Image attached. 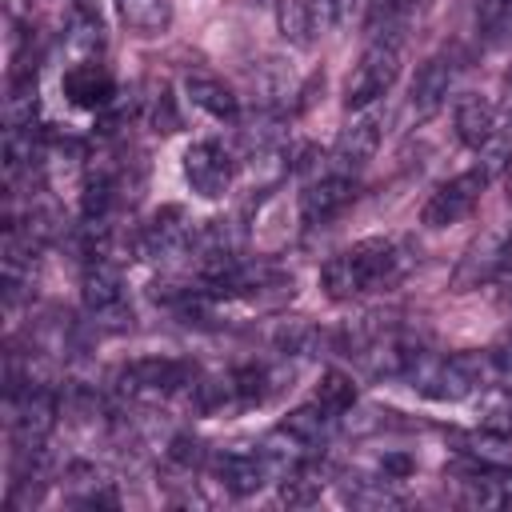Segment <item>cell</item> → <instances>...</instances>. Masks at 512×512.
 Returning a JSON list of instances; mask_svg holds the SVG:
<instances>
[{
  "instance_id": "1",
  "label": "cell",
  "mask_w": 512,
  "mask_h": 512,
  "mask_svg": "<svg viewBox=\"0 0 512 512\" xmlns=\"http://www.w3.org/2000/svg\"><path fill=\"white\" fill-rule=\"evenodd\" d=\"M400 276H404V252L384 236H368V240H356L352 248L336 252L332 260H324L320 288L328 300H352L364 292H380V288L396 284Z\"/></svg>"
},
{
  "instance_id": "2",
  "label": "cell",
  "mask_w": 512,
  "mask_h": 512,
  "mask_svg": "<svg viewBox=\"0 0 512 512\" xmlns=\"http://www.w3.org/2000/svg\"><path fill=\"white\" fill-rule=\"evenodd\" d=\"M404 380L428 396V400H440V404H456V400H468L476 388H480V364L476 356H436V352H416L412 364L404 368Z\"/></svg>"
},
{
  "instance_id": "3",
  "label": "cell",
  "mask_w": 512,
  "mask_h": 512,
  "mask_svg": "<svg viewBox=\"0 0 512 512\" xmlns=\"http://www.w3.org/2000/svg\"><path fill=\"white\" fill-rule=\"evenodd\" d=\"M400 76V36H372L344 80V108L368 112Z\"/></svg>"
},
{
  "instance_id": "4",
  "label": "cell",
  "mask_w": 512,
  "mask_h": 512,
  "mask_svg": "<svg viewBox=\"0 0 512 512\" xmlns=\"http://www.w3.org/2000/svg\"><path fill=\"white\" fill-rule=\"evenodd\" d=\"M80 300H84L92 324H100V328L120 332V328L132 324V308H128V296H124L120 260H108V256H92V260H84Z\"/></svg>"
},
{
  "instance_id": "5",
  "label": "cell",
  "mask_w": 512,
  "mask_h": 512,
  "mask_svg": "<svg viewBox=\"0 0 512 512\" xmlns=\"http://www.w3.org/2000/svg\"><path fill=\"white\" fill-rule=\"evenodd\" d=\"M116 384H120L124 396L156 404V400H168V396L192 388L196 384V368L188 360H172V356H140V360L120 368Z\"/></svg>"
},
{
  "instance_id": "6",
  "label": "cell",
  "mask_w": 512,
  "mask_h": 512,
  "mask_svg": "<svg viewBox=\"0 0 512 512\" xmlns=\"http://www.w3.org/2000/svg\"><path fill=\"white\" fill-rule=\"evenodd\" d=\"M60 416V396L48 384H24L16 396H8V428H12V444L16 452L28 448H44L48 432L56 428Z\"/></svg>"
},
{
  "instance_id": "7",
  "label": "cell",
  "mask_w": 512,
  "mask_h": 512,
  "mask_svg": "<svg viewBox=\"0 0 512 512\" xmlns=\"http://www.w3.org/2000/svg\"><path fill=\"white\" fill-rule=\"evenodd\" d=\"M192 244L196 232L180 208H160L144 228H136V260H152V264H176L184 256L192 260Z\"/></svg>"
},
{
  "instance_id": "8",
  "label": "cell",
  "mask_w": 512,
  "mask_h": 512,
  "mask_svg": "<svg viewBox=\"0 0 512 512\" xmlns=\"http://www.w3.org/2000/svg\"><path fill=\"white\" fill-rule=\"evenodd\" d=\"M484 188H488V168H468V172H460V176H452V180L436 184V192L424 200L420 220H424L428 228L460 224V220L480 204Z\"/></svg>"
},
{
  "instance_id": "9",
  "label": "cell",
  "mask_w": 512,
  "mask_h": 512,
  "mask_svg": "<svg viewBox=\"0 0 512 512\" xmlns=\"http://www.w3.org/2000/svg\"><path fill=\"white\" fill-rule=\"evenodd\" d=\"M184 180L200 200H220L236 180V160L216 140H196L184 152Z\"/></svg>"
},
{
  "instance_id": "10",
  "label": "cell",
  "mask_w": 512,
  "mask_h": 512,
  "mask_svg": "<svg viewBox=\"0 0 512 512\" xmlns=\"http://www.w3.org/2000/svg\"><path fill=\"white\" fill-rule=\"evenodd\" d=\"M456 72H460L456 52H436V56H428V60L420 64L416 80H412L408 112H412L416 120H428L432 112H440V104L448 100V88H452Z\"/></svg>"
},
{
  "instance_id": "11",
  "label": "cell",
  "mask_w": 512,
  "mask_h": 512,
  "mask_svg": "<svg viewBox=\"0 0 512 512\" xmlns=\"http://www.w3.org/2000/svg\"><path fill=\"white\" fill-rule=\"evenodd\" d=\"M352 200H356V180L348 172H332L328 168V172H320V176H312L304 184V192H300V220L304 224H324L336 212H344Z\"/></svg>"
},
{
  "instance_id": "12",
  "label": "cell",
  "mask_w": 512,
  "mask_h": 512,
  "mask_svg": "<svg viewBox=\"0 0 512 512\" xmlns=\"http://www.w3.org/2000/svg\"><path fill=\"white\" fill-rule=\"evenodd\" d=\"M60 88H64V100L72 108H84V112H104L116 100V80L100 60H76L64 72Z\"/></svg>"
},
{
  "instance_id": "13",
  "label": "cell",
  "mask_w": 512,
  "mask_h": 512,
  "mask_svg": "<svg viewBox=\"0 0 512 512\" xmlns=\"http://www.w3.org/2000/svg\"><path fill=\"white\" fill-rule=\"evenodd\" d=\"M376 148H380V120L364 112V116H356L348 128H340V136H336V144H332V152H328V168L356 176V172L376 156Z\"/></svg>"
},
{
  "instance_id": "14",
  "label": "cell",
  "mask_w": 512,
  "mask_h": 512,
  "mask_svg": "<svg viewBox=\"0 0 512 512\" xmlns=\"http://www.w3.org/2000/svg\"><path fill=\"white\" fill-rule=\"evenodd\" d=\"M460 456L476 468H496V472H512V432H496V428H472V432H452Z\"/></svg>"
},
{
  "instance_id": "15",
  "label": "cell",
  "mask_w": 512,
  "mask_h": 512,
  "mask_svg": "<svg viewBox=\"0 0 512 512\" xmlns=\"http://www.w3.org/2000/svg\"><path fill=\"white\" fill-rule=\"evenodd\" d=\"M64 496L76 508H120L116 484L104 472H96L92 464H68L64 468Z\"/></svg>"
},
{
  "instance_id": "16",
  "label": "cell",
  "mask_w": 512,
  "mask_h": 512,
  "mask_svg": "<svg viewBox=\"0 0 512 512\" xmlns=\"http://www.w3.org/2000/svg\"><path fill=\"white\" fill-rule=\"evenodd\" d=\"M504 244H508V232H488V236H480V240L464 252L460 268L452 272V284L464 292V288H476L480 280H492L496 268H500V260H504Z\"/></svg>"
},
{
  "instance_id": "17",
  "label": "cell",
  "mask_w": 512,
  "mask_h": 512,
  "mask_svg": "<svg viewBox=\"0 0 512 512\" xmlns=\"http://www.w3.org/2000/svg\"><path fill=\"white\" fill-rule=\"evenodd\" d=\"M184 92L192 96L196 108H204V112L216 116V120H236V116H240L236 92H232L220 76H212V72H184Z\"/></svg>"
},
{
  "instance_id": "18",
  "label": "cell",
  "mask_w": 512,
  "mask_h": 512,
  "mask_svg": "<svg viewBox=\"0 0 512 512\" xmlns=\"http://www.w3.org/2000/svg\"><path fill=\"white\" fill-rule=\"evenodd\" d=\"M456 136L468 148H488L496 140V104H488L476 92L460 96L456 100Z\"/></svg>"
},
{
  "instance_id": "19",
  "label": "cell",
  "mask_w": 512,
  "mask_h": 512,
  "mask_svg": "<svg viewBox=\"0 0 512 512\" xmlns=\"http://www.w3.org/2000/svg\"><path fill=\"white\" fill-rule=\"evenodd\" d=\"M68 48L80 60H96L104 48V20L96 0H68Z\"/></svg>"
},
{
  "instance_id": "20",
  "label": "cell",
  "mask_w": 512,
  "mask_h": 512,
  "mask_svg": "<svg viewBox=\"0 0 512 512\" xmlns=\"http://www.w3.org/2000/svg\"><path fill=\"white\" fill-rule=\"evenodd\" d=\"M276 428H280L288 440H296L300 448H320V444L332 436L336 416H332V412H324V408L312 400V404H304V408H292Z\"/></svg>"
},
{
  "instance_id": "21",
  "label": "cell",
  "mask_w": 512,
  "mask_h": 512,
  "mask_svg": "<svg viewBox=\"0 0 512 512\" xmlns=\"http://www.w3.org/2000/svg\"><path fill=\"white\" fill-rule=\"evenodd\" d=\"M116 16L136 36H160L172 24V4L168 0H116Z\"/></svg>"
},
{
  "instance_id": "22",
  "label": "cell",
  "mask_w": 512,
  "mask_h": 512,
  "mask_svg": "<svg viewBox=\"0 0 512 512\" xmlns=\"http://www.w3.org/2000/svg\"><path fill=\"white\" fill-rule=\"evenodd\" d=\"M276 28L288 44L312 48L316 40V8L308 0H276Z\"/></svg>"
},
{
  "instance_id": "23",
  "label": "cell",
  "mask_w": 512,
  "mask_h": 512,
  "mask_svg": "<svg viewBox=\"0 0 512 512\" xmlns=\"http://www.w3.org/2000/svg\"><path fill=\"white\" fill-rule=\"evenodd\" d=\"M272 344L280 356H316L324 344V332L308 320H280L272 332Z\"/></svg>"
},
{
  "instance_id": "24",
  "label": "cell",
  "mask_w": 512,
  "mask_h": 512,
  "mask_svg": "<svg viewBox=\"0 0 512 512\" xmlns=\"http://www.w3.org/2000/svg\"><path fill=\"white\" fill-rule=\"evenodd\" d=\"M312 400H316L324 412H332V416L340 420V416L352 412V404H356V384H352V376H344L340 368H328V372H320Z\"/></svg>"
},
{
  "instance_id": "25",
  "label": "cell",
  "mask_w": 512,
  "mask_h": 512,
  "mask_svg": "<svg viewBox=\"0 0 512 512\" xmlns=\"http://www.w3.org/2000/svg\"><path fill=\"white\" fill-rule=\"evenodd\" d=\"M476 412H480V424H484V428L512 432V384H500V388L480 392Z\"/></svg>"
},
{
  "instance_id": "26",
  "label": "cell",
  "mask_w": 512,
  "mask_h": 512,
  "mask_svg": "<svg viewBox=\"0 0 512 512\" xmlns=\"http://www.w3.org/2000/svg\"><path fill=\"white\" fill-rule=\"evenodd\" d=\"M344 500L356 504V508H396L400 496L388 488V476L384 480H352L344 484Z\"/></svg>"
},
{
  "instance_id": "27",
  "label": "cell",
  "mask_w": 512,
  "mask_h": 512,
  "mask_svg": "<svg viewBox=\"0 0 512 512\" xmlns=\"http://www.w3.org/2000/svg\"><path fill=\"white\" fill-rule=\"evenodd\" d=\"M164 456H168L176 468H200V464H208V448H204V440L192 436V432H176V436L168 440Z\"/></svg>"
},
{
  "instance_id": "28",
  "label": "cell",
  "mask_w": 512,
  "mask_h": 512,
  "mask_svg": "<svg viewBox=\"0 0 512 512\" xmlns=\"http://www.w3.org/2000/svg\"><path fill=\"white\" fill-rule=\"evenodd\" d=\"M148 124H152V132H164V136L180 128V112H176V100H172L168 88H160V92L152 96V104H148Z\"/></svg>"
},
{
  "instance_id": "29",
  "label": "cell",
  "mask_w": 512,
  "mask_h": 512,
  "mask_svg": "<svg viewBox=\"0 0 512 512\" xmlns=\"http://www.w3.org/2000/svg\"><path fill=\"white\" fill-rule=\"evenodd\" d=\"M488 364H492L496 372L512 376V332H508V336H500V340L488 348Z\"/></svg>"
},
{
  "instance_id": "30",
  "label": "cell",
  "mask_w": 512,
  "mask_h": 512,
  "mask_svg": "<svg viewBox=\"0 0 512 512\" xmlns=\"http://www.w3.org/2000/svg\"><path fill=\"white\" fill-rule=\"evenodd\" d=\"M412 468H416V464H412L408 456H400V452H388V456L380 460V472H384L388 480H404Z\"/></svg>"
}]
</instances>
